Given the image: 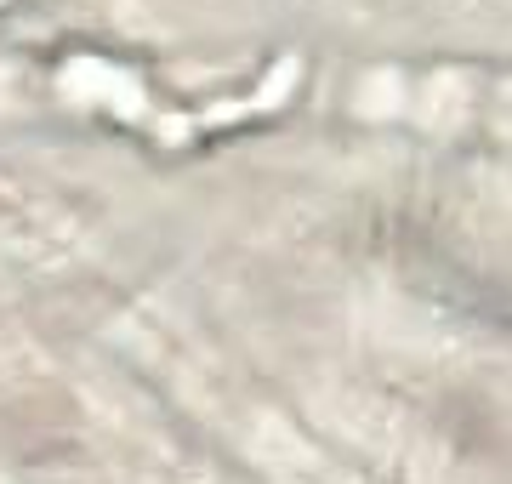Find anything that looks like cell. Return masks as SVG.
<instances>
[{"label":"cell","instance_id":"obj_1","mask_svg":"<svg viewBox=\"0 0 512 484\" xmlns=\"http://www.w3.org/2000/svg\"><path fill=\"white\" fill-rule=\"evenodd\" d=\"M296 75H302V63H296V57H279L274 69L262 75V86L228 97V103H205V109H188L183 114V109H160V103L143 92V80L126 75V69H114V63L80 57V63H69V69H63L69 92L103 103L109 114H120V120H126V126H137V131H148V137H154V143H165V149H188V143H200V137H211V131L251 126V120H262V114L285 109V103H291V92H296Z\"/></svg>","mask_w":512,"mask_h":484},{"label":"cell","instance_id":"obj_2","mask_svg":"<svg viewBox=\"0 0 512 484\" xmlns=\"http://www.w3.org/2000/svg\"><path fill=\"white\" fill-rule=\"evenodd\" d=\"M0 6H12V0H0Z\"/></svg>","mask_w":512,"mask_h":484}]
</instances>
